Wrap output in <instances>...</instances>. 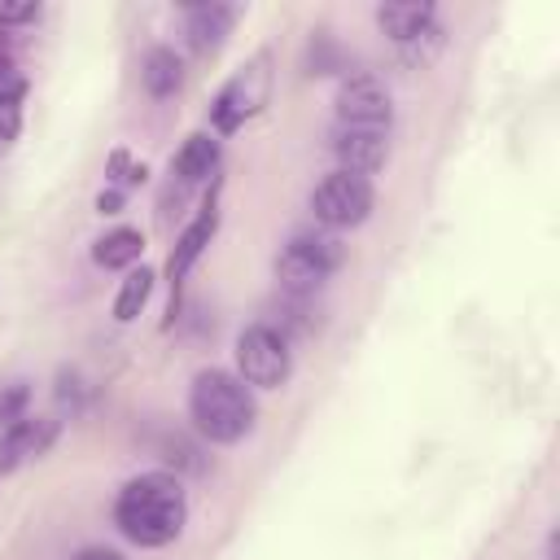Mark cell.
I'll list each match as a JSON object with an SVG mask.
<instances>
[{
	"mask_svg": "<svg viewBox=\"0 0 560 560\" xmlns=\"http://www.w3.org/2000/svg\"><path fill=\"white\" fill-rule=\"evenodd\" d=\"M188 494L171 472H140L114 499V525L136 547H166L184 534Z\"/></svg>",
	"mask_w": 560,
	"mask_h": 560,
	"instance_id": "cell-1",
	"label": "cell"
},
{
	"mask_svg": "<svg viewBox=\"0 0 560 560\" xmlns=\"http://www.w3.org/2000/svg\"><path fill=\"white\" fill-rule=\"evenodd\" d=\"M254 394L241 376L223 372V368H206L192 376L188 389V416L197 424L201 438L210 442H241L254 429Z\"/></svg>",
	"mask_w": 560,
	"mask_h": 560,
	"instance_id": "cell-2",
	"label": "cell"
},
{
	"mask_svg": "<svg viewBox=\"0 0 560 560\" xmlns=\"http://www.w3.org/2000/svg\"><path fill=\"white\" fill-rule=\"evenodd\" d=\"M346 258V245L324 228V232H298L280 258H276V276L289 293H315Z\"/></svg>",
	"mask_w": 560,
	"mask_h": 560,
	"instance_id": "cell-3",
	"label": "cell"
},
{
	"mask_svg": "<svg viewBox=\"0 0 560 560\" xmlns=\"http://www.w3.org/2000/svg\"><path fill=\"white\" fill-rule=\"evenodd\" d=\"M293 372V354L284 332H276L271 324H249L236 337V376L254 389H280Z\"/></svg>",
	"mask_w": 560,
	"mask_h": 560,
	"instance_id": "cell-4",
	"label": "cell"
},
{
	"mask_svg": "<svg viewBox=\"0 0 560 560\" xmlns=\"http://www.w3.org/2000/svg\"><path fill=\"white\" fill-rule=\"evenodd\" d=\"M372 201H376V192H372L368 175H350V171H328L311 192V210L328 232L359 228L372 214Z\"/></svg>",
	"mask_w": 560,
	"mask_h": 560,
	"instance_id": "cell-5",
	"label": "cell"
},
{
	"mask_svg": "<svg viewBox=\"0 0 560 560\" xmlns=\"http://www.w3.org/2000/svg\"><path fill=\"white\" fill-rule=\"evenodd\" d=\"M267 92H271V74H267V57H254V66H245V70H236L223 88H219V96H214V105H210V118H214V131H236L245 118H254L262 105H267Z\"/></svg>",
	"mask_w": 560,
	"mask_h": 560,
	"instance_id": "cell-6",
	"label": "cell"
},
{
	"mask_svg": "<svg viewBox=\"0 0 560 560\" xmlns=\"http://www.w3.org/2000/svg\"><path fill=\"white\" fill-rule=\"evenodd\" d=\"M389 118H394V105H389V92H385V83L376 74H350L337 88V122L341 127L389 131Z\"/></svg>",
	"mask_w": 560,
	"mask_h": 560,
	"instance_id": "cell-7",
	"label": "cell"
},
{
	"mask_svg": "<svg viewBox=\"0 0 560 560\" xmlns=\"http://www.w3.org/2000/svg\"><path fill=\"white\" fill-rule=\"evenodd\" d=\"M385 131L376 127H332V158H337V171H350V175H372L385 166Z\"/></svg>",
	"mask_w": 560,
	"mask_h": 560,
	"instance_id": "cell-8",
	"label": "cell"
},
{
	"mask_svg": "<svg viewBox=\"0 0 560 560\" xmlns=\"http://www.w3.org/2000/svg\"><path fill=\"white\" fill-rule=\"evenodd\" d=\"M214 232H219V210H214V201L179 232V241H175V249H171V258H166V276H171V319H175V306H179V280H184L188 267L206 254V245L214 241Z\"/></svg>",
	"mask_w": 560,
	"mask_h": 560,
	"instance_id": "cell-9",
	"label": "cell"
},
{
	"mask_svg": "<svg viewBox=\"0 0 560 560\" xmlns=\"http://www.w3.org/2000/svg\"><path fill=\"white\" fill-rule=\"evenodd\" d=\"M57 438V420L48 416H22L9 429H0V472H13L18 464L44 455Z\"/></svg>",
	"mask_w": 560,
	"mask_h": 560,
	"instance_id": "cell-10",
	"label": "cell"
},
{
	"mask_svg": "<svg viewBox=\"0 0 560 560\" xmlns=\"http://www.w3.org/2000/svg\"><path fill=\"white\" fill-rule=\"evenodd\" d=\"M236 18H241L236 4H219V0L192 4V9H188V39H192V48H197V52H214V48L232 35Z\"/></svg>",
	"mask_w": 560,
	"mask_h": 560,
	"instance_id": "cell-11",
	"label": "cell"
},
{
	"mask_svg": "<svg viewBox=\"0 0 560 560\" xmlns=\"http://www.w3.org/2000/svg\"><path fill=\"white\" fill-rule=\"evenodd\" d=\"M376 22H381V31L398 48H411L433 26V4H381L376 9Z\"/></svg>",
	"mask_w": 560,
	"mask_h": 560,
	"instance_id": "cell-12",
	"label": "cell"
},
{
	"mask_svg": "<svg viewBox=\"0 0 560 560\" xmlns=\"http://www.w3.org/2000/svg\"><path fill=\"white\" fill-rule=\"evenodd\" d=\"M140 83H144V92L158 96V101L175 96L179 83H184V61H179V52H175V48H149V57H144V66H140Z\"/></svg>",
	"mask_w": 560,
	"mask_h": 560,
	"instance_id": "cell-13",
	"label": "cell"
},
{
	"mask_svg": "<svg viewBox=\"0 0 560 560\" xmlns=\"http://www.w3.org/2000/svg\"><path fill=\"white\" fill-rule=\"evenodd\" d=\"M214 166H219V140L210 131H192L184 140V149L175 153V175L184 184H197V179L214 175Z\"/></svg>",
	"mask_w": 560,
	"mask_h": 560,
	"instance_id": "cell-14",
	"label": "cell"
},
{
	"mask_svg": "<svg viewBox=\"0 0 560 560\" xmlns=\"http://www.w3.org/2000/svg\"><path fill=\"white\" fill-rule=\"evenodd\" d=\"M140 254H144V236H140L136 228H114V232H105V236L92 245V262L105 267V271L131 267Z\"/></svg>",
	"mask_w": 560,
	"mask_h": 560,
	"instance_id": "cell-15",
	"label": "cell"
},
{
	"mask_svg": "<svg viewBox=\"0 0 560 560\" xmlns=\"http://www.w3.org/2000/svg\"><path fill=\"white\" fill-rule=\"evenodd\" d=\"M149 293H153V271H149V267H131V271H127V280L118 284V298H114V319H118V324H131V319L144 311Z\"/></svg>",
	"mask_w": 560,
	"mask_h": 560,
	"instance_id": "cell-16",
	"label": "cell"
},
{
	"mask_svg": "<svg viewBox=\"0 0 560 560\" xmlns=\"http://www.w3.org/2000/svg\"><path fill=\"white\" fill-rule=\"evenodd\" d=\"M26 402H31V385L26 381L0 385V429H9L13 420H22L26 416Z\"/></svg>",
	"mask_w": 560,
	"mask_h": 560,
	"instance_id": "cell-17",
	"label": "cell"
},
{
	"mask_svg": "<svg viewBox=\"0 0 560 560\" xmlns=\"http://www.w3.org/2000/svg\"><path fill=\"white\" fill-rule=\"evenodd\" d=\"M22 131V88L0 92V140H18Z\"/></svg>",
	"mask_w": 560,
	"mask_h": 560,
	"instance_id": "cell-18",
	"label": "cell"
},
{
	"mask_svg": "<svg viewBox=\"0 0 560 560\" xmlns=\"http://www.w3.org/2000/svg\"><path fill=\"white\" fill-rule=\"evenodd\" d=\"M39 4L35 0H0V26H18V22H35Z\"/></svg>",
	"mask_w": 560,
	"mask_h": 560,
	"instance_id": "cell-19",
	"label": "cell"
},
{
	"mask_svg": "<svg viewBox=\"0 0 560 560\" xmlns=\"http://www.w3.org/2000/svg\"><path fill=\"white\" fill-rule=\"evenodd\" d=\"M13 88H22V79H18V70H13V57L0 48V92H13Z\"/></svg>",
	"mask_w": 560,
	"mask_h": 560,
	"instance_id": "cell-20",
	"label": "cell"
},
{
	"mask_svg": "<svg viewBox=\"0 0 560 560\" xmlns=\"http://www.w3.org/2000/svg\"><path fill=\"white\" fill-rule=\"evenodd\" d=\"M118 206H122V192H118V188H109V192L96 197V210H101V214H118Z\"/></svg>",
	"mask_w": 560,
	"mask_h": 560,
	"instance_id": "cell-21",
	"label": "cell"
},
{
	"mask_svg": "<svg viewBox=\"0 0 560 560\" xmlns=\"http://www.w3.org/2000/svg\"><path fill=\"white\" fill-rule=\"evenodd\" d=\"M74 560H122V556H118L114 547H83Z\"/></svg>",
	"mask_w": 560,
	"mask_h": 560,
	"instance_id": "cell-22",
	"label": "cell"
}]
</instances>
